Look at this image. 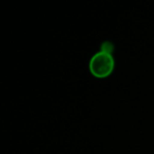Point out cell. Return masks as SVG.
Returning <instances> with one entry per match:
<instances>
[{"label":"cell","mask_w":154,"mask_h":154,"mask_svg":"<svg viewBox=\"0 0 154 154\" xmlns=\"http://www.w3.org/2000/svg\"><path fill=\"white\" fill-rule=\"evenodd\" d=\"M114 45L111 41H103L99 50L93 54L89 61V71L98 79H105L111 76L115 69Z\"/></svg>","instance_id":"obj_1"}]
</instances>
